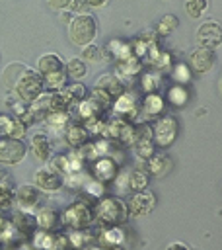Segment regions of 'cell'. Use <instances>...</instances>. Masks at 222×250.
I'll list each match as a JSON object with an SVG mask.
<instances>
[{
    "label": "cell",
    "mask_w": 222,
    "mask_h": 250,
    "mask_svg": "<svg viewBox=\"0 0 222 250\" xmlns=\"http://www.w3.org/2000/svg\"><path fill=\"white\" fill-rule=\"evenodd\" d=\"M33 180H35V186H37L41 191H45V193H55V191H58V189L62 188V184H64L62 176H60L58 172L51 170V168H41V170H37L35 176H33Z\"/></svg>",
    "instance_id": "cell-12"
},
{
    "label": "cell",
    "mask_w": 222,
    "mask_h": 250,
    "mask_svg": "<svg viewBox=\"0 0 222 250\" xmlns=\"http://www.w3.org/2000/svg\"><path fill=\"white\" fill-rule=\"evenodd\" d=\"M27 125L21 119H16L12 115H0V137H16L21 139L25 135Z\"/></svg>",
    "instance_id": "cell-19"
},
{
    "label": "cell",
    "mask_w": 222,
    "mask_h": 250,
    "mask_svg": "<svg viewBox=\"0 0 222 250\" xmlns=\"http://www.w3.org/2000/svg\"><path fill=\"white\" fill-rule=\"evenodd\" d=\"M93 217L97 219V223L101 225H121L127 221L129 217V211H127V203L119 197H101L97 207H95V213Z\"/></svg>",
    "instance_id": "cell-3"
},
{
    "label": "cell",
    "mask_w": 222,
    "mask_h": 250,
    "mask_svg": "<svg viewBox=\"0 0 222 250\" xmlns=\"http://www.w3.org/2000/svg\"><path fill=\"white\" fill-rule=\"evenodd\" d=\"M86 70H88V64L86 61H82L80 57H72L66 64H64V72L66 76H70L72 80H80L86 76Z\"/></svg>",
    "instance_id": "cell-30"
},
{
    "label": "cell",
    "mask_w": 222,
    "mask_h": 250,
    "mask_svg": "<svg viewBox=\"0 0 222 250\" xmlns=\"http://www.w3.org/2000/svg\"><path fill=\"white\" fill-rule=\"evenodd\" d=\"M37 209V213L33 215L35 217V225L39 227V229H45V230H53L55 227H56V223H58V213H56V209H53V207H49V205H37L35 207Z\"/></svg>",
    "instance_id": "cell-22"
},
{
    "label": "cell",
    "mask_w": 222,
    "mask_h": 250,
    "mask_svg": "<svg viewBox=\"0 0 222 250\" xmlns=\"http://www.w3.org/2000/svg\"><path fill=\"white\" fill-rule=\"evenodd\" d=\"M90 240H92V234L84 229H74V232H70V236H68V242H72L76 248H82Z\"/></svg>",
    "instance_id": "cell-40"
},
{
    "label": "cell",
    "mask_w": 222,
    "mask_h": 250,
    "mask_svg": "<svg viewBox=\"0 0 222 250\" xmlns=\"http://www.w3.org/2000/svg\"><path fill=\"white\" fill-rule=\"evenodd\" d=\"M125 238H127V234L123 229H119V225H111L109 229L101 230V234H99V242L105 248H117V246L125 244Z\"/></svg>",
    "instance_id": "cell-26"
},
{
    "label": "cell",
    "mask_w": 222,
    "mask_h": 250,
    "mask_svg": "<svg viewBox=\"0 0 222 250\" xmlns=\"http://www.w3.org/2000/svg\"><path fill=\"white\" fill-rule=\"evenodd\" d=\"M142 107H144V113L146 115H158L164 109V98L160 94H156V92H150L144 98V105Z\"/></svg>",
    "instance_id": "cell-33"
},
{
    "label": "cell",
    "mask_w": 222,
    "mask_h": 250,
    "mask_svg": "<svg viewBox=\"0 0 222 250\" xmlns=\"http://www.w3.org/2000/svg\"><path fill=\"white\" fill-rule=\"evenodd\" d=\"M117 174V162L105 154V156H99L93 160V178L99 180V182H109L113 180Z\"/></svg>",
    "instance_id": "cell-16"
},
{
    "label": "cell",
    "mask_w": 222,
    "mask_h": 250,
    "mask_svg": "<svg viewBox=\"0 0 222 250\" xmlns=\"http://www.w3.org/2000/svg\"><path fill=\"white\" fill-rule=\"evenodd\" d=\"M12 205H14V189L2 180L0 182V209H10Z\"/></svg>",
    "instance_id": "cell-39"
},
{
    "label": "cell",
    "mask_w": 222,
    "mask_h": 250,
    "mask_svg": "<svg viewBox=\"0 0 222 250\" xmlns=\"http://www.w3.org/2000/svg\"><path fill=\"white\" fill-rule=\"evenodd\" d=\"M95 86H97V88H101V90H105L111 98H117V96L123 92V82H121L115 74H111V72L101 74V76L97 78Z\"/></svg>",
    "instance_id": "cell-28"
},
{
    "label": "cell",
    "mask_w": 222,
    "mask_h": 250,
    "mask_svg": "<svg viewBox=\"0 0 222 250\" xmlns=\"http://www.w3.org/2000/svg\"><path fill=\"white\" fill-rule=\"evenodd\" d=\"M76 111H78V117L82 121L86 119H92V117H97V115H103V105L99 102H95L93 98H84L76 104Z\"/></svg>",
    "instance_id": "cell-25"
},
{
    "label": "cell",
    "mask_w": 222,
    "mask_h": 250,
    "mask_svg": "<svg viewBox=\"0 0 222 250\" xmlns=\"http://www.w3.org/2000/svg\"><path fill=\"white\" fill-rule=\"evenodd\" d=\"M177 25H179L177 16H173V14H166V16L158 21V33H160V35H169L173 29H177Z\"/></svg>",
    "instance_id": "cell-37"
},
{
    "label": "cell",
    "mask_w": 222,
    "mask_h": 250,
    "mask_svg": "<svg viewBox=\"0 0 222 250\" xmlns=\"http://www.w3.org/2000/svg\"><path fill=\"white\" fill-rule=\"evenodd\" d=\"M49 162V168L58 172V174H74V172H80L84 170V158L78 154V152H68V154H55L53 158L47 160Z\"/></svg>",
    "instance_id": "cell-8"
},
{
    "label": "cell",
    "mask_w": 222,
    "mask_h": 250,
    "mask_svg": "<svg viewBox=\"0 0 222 250\" xmlns=\"http://www.w3.org/2000/svg\"><path fill=\"white\" fill-rule=\"evenodd\" d=\"M97 35V21L92 14L88 12H82V14H76L74 18H70L68 21V37L74 45L78 47H84L88 43H92Z\"/></svg>",
    "instance_id": "cell-2"
},
{
    "label": "cell",
    "mask_w": 222,
    "mask_h": 250,
    "mask_svg": "<svg viewBox=\"0 0 222 250\" xmlns=\"http://www.w3.org/2000/svg\"><path fill=\"white\" fill-rule=\"evenodd\" d=\"M2 82L8 90H14L16 96L23 102H31L37 94L43 92V76L23 64H8L2 72Z\"/></svg>",
    "instance_id": "cell-1"
},
{
    "label": "cell",
    "mask_w": 222,
    "mask_h": 250,
    "mask_svg": "<svg viewBox=\"0 0 222 250\" xmlns=\"http://www.w3.org/2000/svg\"><path fill=\"white\" fill-rule=\"evenodd\" d=\"M41 201V189L35 184H23L14 191V203L19 211H33Z\"/></svg>",
    "instance_id": "cell-10"
},
{
    "label": "cell",
    "mask_w": 222,
    "mask_h": 250,
    "mask_svg": "<svg viewBox=\"0 0 222 250\" xmlns=\"http://www.w3.org/2000/svg\"><path fill=\"white\" fill-rule=\"evenodd\" d=\"M189 61H191V66H193V70H195V72L204 74V72H208V70L214 66L216 55H214V49L199 45V47H197V49L191 53Z\"/></svg>",
    "instance_id": "cell-13"
},
{
    "label": "cell",
    "mask_w": 222,
    "mask_h": 250,
    "mask_svg": "<svg viewBox=\"0 0 222 250\" xmlns=\"http://www.w3.org/2000/svg\"><path fill=\"white\" fill-rule=\"evenodd\" d=\"M140 84H142L144 92H148V94H150V92H156V90L160 88V76L148 72V74L142 76V82H140Z\"/></svg>",
    "instance_id": "cell-43"
},
{
    "label": "cell",
    "mask_w": 222,
    "mask_h": 250,
    "mask_svg": "<svg viewBox=\"0 0 222 250\" xmlns=\"http://www.w3.org/2000/svg\"><path fill=\"white\" fill-rule=\"evenodd\" d=\"M208 8V0H185V10L191 18H199Z\"/></svg>",
    "instance_id": "cell-38"
},
{
    "label": "cell",
    "mask_w": 222,
    "mask_h": 250,
    "mask_svg": "<svg viewBox=\"0 0 222 250\" xmlns=\"http://www.w3.org/2000/svg\"><path fill=\"white\" fill-rule=\"evenodd\" d=\"M84 127L88 129V133H90V135H101V133H103V127H105L103 115H97V117L86 119V121H84Z\"/></svg>",
    "instance_id": "cell-41"
},
{
    "label": "cell",
    "mask_w": 222,
    "mask_h": 250,
    "mask_svg": "<svg viewBox=\"0 0 222 250\" xmlns=\"http://www.w3.org/2000/svg\"><path fill=\"white\" fill-rule=\"evenodd\" d=\"M173 78L179 80V82H187L189 80V72L185 68V64H177L175 70H173Z\"/></svg>",
    "instance_id": "cell-46"
},
{
    "label": "cell",
    "mask_w": 222,
    "mask_h": 250,
    "mask_svg": "<svg viewBox=\"0 0 222 250\" xmlns=\"http://www.w3.org/2000/svg\"><path fill=\"white\" fill-rule=\"evenodd\" d=\"M60 68H64V62L56 53H45L37 59V72L39 74H47V72L60 70Z\"/></svg>",
    "instance_id": "cell-27"
},
{
    "label": "cell",
    "mask_w": 222,
    "mask_h": 250,
    "mask_svg": "<svg viewBox=\"0 0 222 250\" xmlns=\"http://www.w3.org/2000/svg\"><path fill=\"white\" fill-rule=\"evenodd\" d=\"M93 209L90 207L88 201L84 199H78L74 201L64 213H62V223L72 227V229H86L93 223Z\"/></svg>",
    "instance_id": "cell-4"
},
{
    "label": "cell",
    "mask_w": 222,
    "mask_h": 250,
    "mask_svg": "<svg viewBox=\"0 0 222 250\" xmlns=\"http://www.w3.org/2000/svg\"><path fill=\"white\" fill-rule=\"evenodd\" d=\"M90 98H93L95 102H99L103 107H107V105H111V102H113V98L105 92V90H101V88H97V86H93L92 88V94H90Z\"/></svg>",
    "instance_id": "cell-44"
},
{
    "label": "cell",
    "mask_w": 222,
    "mask_h": 250,
    "mask_svg": "<svg viewBox=\"0 0 222 250\" xmlns=\"http://www.w3.org/2000/svg\"><path fill=\"white\" fill-rule=\"evenodd\" d=\"M146 57L150 59V64H152V66H156V68H164V66H167V64L171 62V57H169L166 51H160L156 43H152V45H150V49H148Z\"/></svg>",
    "instance_id": "cell-31"
},
{
    "label": "cell",
    "mask_w": 222,
    "mask_h": 250,
    "mask_svg": "<svg viewBox=\"0 0 222 250\" xmlns=\"http://www.w3.org/2000/svg\"><path fill=\"white\" fill-rule=\"evenodd\" d=\"M105 55H107V51H103V47H99V45H93V41H92V43L84 45L80 59L82 61H90V62H101Z\"/></svg>",
    "instance_id": "cell-36"
},
{
    "label": "cell",
    "mask_w": 222,
    "mask_h": 250,
    "mask_svg": "<svg viewBox=\"0 0 222 250\" xmlns=\"http://www.w3.org/2000/svg\"><path fill=\"white\" fill-rule=\"evenodd\" d=\"M33 246L35 248H47V250H55V248H66L68 246V238L60 232H49L45 229H41L39 232H35L33 236Z\"/></svg>",
    "instance_id": "cell-15"
},
{
    "label": "cell",
    "mask_w": 222,
    "mask_h": 250,
    "mask_svg": "<svg viewBox=\"0 0 222 250\" xmlns=\"http://www.w3.org/2000/svg\"><path fill=\"white\" fill-rule=\"evenodd\" d=\"M66 92H68V96L72 98L74 104H78L80 100H84V98L88 96V88H86L84 84H72V86H66Z\"/></svg>",
    "instance_id": "cell-42"
},
{
    "label": "cell",
    "mask_w": 222,
    "mask_h": 250,
    "mask_svg": "<svg viewBox=\"0 0 222 250\" xmlns=\"http://www.w3.org/2000/svg\"><path fill=\"white\" fill-rule=\"evenodd\" d=\"M220 35H222L220 23L208 20V21L201 23V27H199V31H197V41H199V45H203V47L216 49V47L220 45Z\"/></svg>",
    "instance_id": "cell-14"
},
{
    "label": "cell",
    "mask_w": 222,
    "mask_h": 250,
    "mask_svg": "<svg viewBox=\"0 0 222 250\" xmlns=\"http://www.w3.org/2000/svg\"><path fill=\"white\" fill-rule=\"evenodd\" d=\"M45 125L56 133V135H62V131L66 129V125L72 121V113L70 111H49L45 117H43Z\"/></svg>",
    "instance_id": "cell-23"
},
{
    "label": "cell",
    "mask_w": 222,
    "mask_h": 250,
    "mask_svg": "<svg viewBox=\"0 0 222 250\" xmlns=\"http://www.w3.org/2000/svg\"><path fill=\"white\" fill-rule=\"evenodd\" d=\"M167 248L169 250H177V248H187V244H183V242H171Z\"/></svg>",
    "instance_id": "cell-49"
},
{
    "label": "cell",
    "mask_w": 222,
    "mask_h": 250,
    "mask_svg": "<svg viewBox=\"0 0 222 250\" xmlns=\"http://www.w3.org/2000/svg\"><path fill=\"white\" fill-rule=\"evenodd\" d=\"M107 53L115 59H127L132 55V45H129L127 41H119V39H113L109 45H107Z\"/></svg>",
    "instance_id": "cell-32"
},
{
    "label": "cell",
    "mask_w": 222,
    "mask_h": 250,
    "mask_svg": "<svg viewBox=\"0 0 222 250\" xmlns=\"http://www.w3.org/2000/svg\"><path fill=\"white\" fill-rule=\"evenodd\" d=\"M27 154V146L23 141L16 137H4L0 139V162L6 166L19 164Z\"/></svg>",
    "instance_id": "cell-5"
},
{
    "label": "cell",
    "mask_w": 222,
    "mask_h": 250,
    "mask_svg": "<svg viewBox=\"0 0 222 250\" xmlns=\"http://www.w3.org/2000/svg\"><path fill=\"white\" fill-rule=\"evenodd\" d=\"M0 246H2V244H0Z\"/></svg>",
    "instance_id": "cell-51"
},
{
    "label": "cell",
    "mask_w": 222,
    "mask_h": 250,
    "mask_svg": "<svg viewBox=\"0 0 222 250\" xmlns=\"http://www.w3.org/2000/svg\"><path fill=\"white\" fill-rule=\"evenodd\" d=\"M14 227L18 229V232H21V234H27V232H33L35 230V217L33 215H29V211H19V213H16V217H14Z\"/></svg>",
    "instance_id": "cell-29"
},
{
    "label": "cell",
    "mask_w": 222,
    "mask_h": 250,
    "mask_svg": "<svg viewBox=\"0 0 222 250\" xmlns=\"http://www.w3.org/2000/svg\"><path fill=\"white\" fill-rule=\"evenodd\" d=\"M70 2H72V0H47L49 8L55 10V12H56V10H66Z\"/></svg>",
    "instance_id": "cell-47"
},
{
    "label": "cell",
    "mask_w": 222,
    "mask_h": 250,
    "mask_svg": "<svg viewBox=\"0 0 222 250\" xmlns=\"http://www.w3.org/2000/svg\"><path fill=\"white\" fill-rule=\"evenodd\" d=\"M136 156L140 160H146L154 152V141H152V129L148 125H140L134 129V139H132Z\"/></svg>",
    "instance_id": "cell-11"
},
{
    "label": "cell",
    "mask_w": 222,
    "mask_h": 250,
    "mask_svg": "<svg viewBox=\"0 0 222 250\" xmlns=\"http://www.w3.org/2000/svg\"><path fill=\"white\" fill-rule=\"evenodd\" d=\"M66 78H68V76H66L64 68H60V70H53V72L43 74V86H47V88H51V90H58V88L64 86Z\"/></svg>",
    "instance_id": "cell-34"
},
{
    "label": "cell",
    "mask_w": 222,
    "mask_h": 250,
    "mask_svg": "<svg viewBox=\"0 0 222 250\" xmlns=\"http://www.w3.org/2000/svg\"><path fill=\"white\" fill-rule=\"evenodd\" d=\"M105 139L109 141H117L121 145H132V139H134V127L130 123H127L125 119H109L103 127V133H101Z\"/></svg>",
    "instance_id": "cell-6"
},
{
    "label": "cell",
    "mask_w": 222,
    "mask_h": 250,
    "mask_svg": "<svg viewBox=\"0 0 222 250\" xmlns=\"http://www.w3.org/2000/svg\"><path fill=\"white\" fill-rule=\"evenodd\" d=\"M31 152H33V156L37 160L47 162L51 158V154H53V143H51V139L45 133H35L31 137Z\"/></svg>",
    "instance_id": "cell-21"
},
{
    "label": "cell",
    "mask_w": 222,
    "mask_h": 250,
    "mask_svg": "<svg viewBox=\"0 0 222 250\" xmlns=\"http://www.w3.org/2000/svg\"><path fill=\"white\" fill-rule=\"evenodd\" d=\"M111 105H113V111L123 117H132L136 113V98L132 92H121L117 98H113Z\"/></svg>",
    "instance_id": "cell-17"
},
{
    "label": "cell",
    "mask_w": 222,
    "mask_h": 250,
    "mask_svg": "<svg viewBox=\"0 0 222 250\" xmlns=\"http://www.w3.org/2000/svg\"><path fill=\"white\" fill-rule=\"evenodd\" d=\"M88 6H92V8H103V6H107L109 4V0H84Z\"/></svg>",
    "instance_id": "cell-48"
},
{
    "label": "cell",
    "mask_w": 222,
    "mask_h": 250,
    "mask_svg": "<svg viewBox=\"0 0 222 250\" xmlns=\"http://www.w3.org/2000/svg\"><path fill=\"white\" fill-rule=\"evenodd\" d=\"M167 98H169V102H171L173 105H181V104H185V102H187V94H185V90H183L181 86L171 88V90H169V94H167Z\"/></svg>",
    "instance_id": "cell-45"
},
{
    "label": "cell",
    "mask_w": 222,
    "mask_h": 250,
    "mask_svg": "<svg viewBox=\"0 0 222 250\" xmlns=\"http://www.w3.org/2000/svg\"><path fill=\"white\" fill-rule=\"evenodd\" d=\"M146 162H148V172L152 174V176H156V178H162V176H166L171 168H173V162H171V158L167 156V154H154L152 152V156L150 158H146Z\"/></svg>",
    "instance_id": "cell-24"
},
{
    "label": "cell",
    "mask_w": 222,
    "mask_h": 250,
    "mask_svg": "<svg viewBox=\"0 0 222 250\" xmlns=\"http://www.w3.org/2000/svg\"><path fill=\"white\" fill-rule=\"evenodd\" d=\"M142 68V61L136 57V55H130L127 59H121L117 68H115V76L123 82V80H130L132 76H136Z\"/></svg>",
    "instance_id": "cell-18"
},
{
    "label": "cell",
    "mask_w": 222,
    "mask_h": 250,
    "mask_svg": "<svg viewBox=\"0 0 222 250\" xmlns=\"http://www.w3.org/2000/svg\"><path fill=\"white\" fill-rule=\"evenodd\" d=\"M154 207H156V195L152 191H146V189L134 191L127 203V211L132 217H146L154 211Z\"/></svg>",
    "instance_id": "cell-9"
},
{
    "label": "cell",
    "mask_w": 222,
    "mask_h": 250,
    "mask_svg": "<svg viewBox=\"0 0 222 250\" xmlns=\"http://www.w3.org/2000/svg\"><path fill=\"white\" fill-rule=\"evenodd\" d=\"M2 180H6V174H4V170L0 168V182H2Z\"/></svg>",
    "instance_id": "cell-50"
},
{
    "label": "cell",
    "mask_w": 222,
    "mask_h": 250,
    "mask_svg": "<svg viewBox=\"0 0 222 250\" xmlns=\"http://www.w3.org/2000/svg\"><path fill=\"white\" fill-rule=\"evenodd\" d=\"M177 119L171 117V115H166V117H160L152 129V139L156 141V145L160 146H169L175 137H177Z\"/></svg>",
    "instance_id": "cell-7"
},
{
    "label": "cell",
    "mask_w": 222,
    "mask_h": 250,
    "mask_svg": "<svg viewBox=\"0 0 222 250\" xmlns=\"http://www.w3.org/2000/svg\"><path fill=\"white\" fill-rule=\"evenodd\" d=\"M148 186V172H142V170H129V189L134 193V191H142L146 189Z\"/></svg>",
    "instance_id": "cell-35"
},
{
    "label": "cell",
    "mask_w": 222,
    "mask_h": 250,
    "mask_svg": "<svg viewBox=\"0 0 222 250\" xmlns=\"http://www.w3.org/2000/svg\"><path fill=\"white\" fill-rule=\"evenodd\" d=\"M62 137H64V141H66V145H70L72 148H78V146H82L84 143H88V139H90V133H88V129L84 127V125H78V123H68L66 125V129L62 131Z\"/></svg>",
    "instance_id": "cell-20"
}]
</instances>
